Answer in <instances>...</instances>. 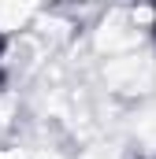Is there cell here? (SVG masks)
Wrapping results in <instances>:
<instances>
[{
    "instance_id": "obj_1",
    "label": "cell",
    "mask_w": 156,
    "mask_h": 159,
    "mask_svg": "<svg viewBox=\"0 0 156 159\" xmlns=\"http://www.w3.org/2000/svg\"><path fill=\"white\" fill-rule=\"evenodd\" d=\"M4 52H7V37L0 34V59H4Z\"/></svg>"
},
{
    "instance_id": "obj_2",
    "label": "cell",
    "mask_w": 156,
    "mask_h": 159,
    "mask_svg": "<svg viewBox=\"0 0 156 159\" xmlns=\"http://www.w3.org/2000/svg\"><path fill=\"white\" fill-rule=\"evenodd\" d=\"M7 85V70H4V63H0V89Z\"/></svg>"
},
{
    "instance_id": "obj_3",
    "label": "cell",
    "mask_w": 156,
    "mask_h": 159,
    "mask_svg": "<svg viewBox=\"0 0 156 159\" xmlns=\"http://www.w3.org/2000/svg\"><path fill=\"white\" fill-rule=\"evenodd\" d=\"M153 41H156V0H153Z\"/></svg>"
}]
</instances>
